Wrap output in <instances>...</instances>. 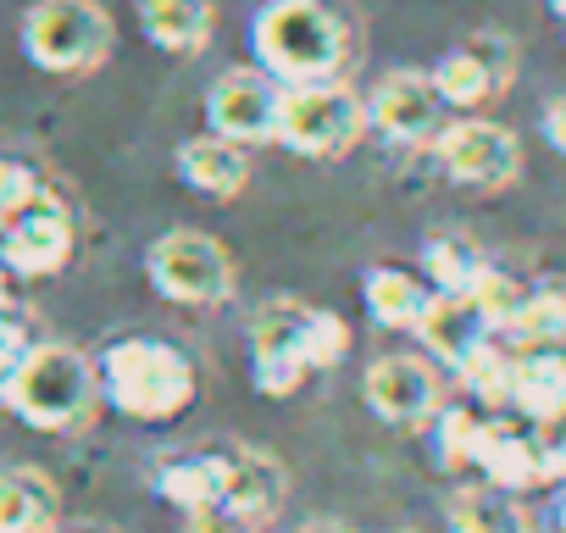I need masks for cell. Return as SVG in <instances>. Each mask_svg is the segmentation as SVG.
<instances>
[{"instance_id": "cell-1", "label": "cell", "mask_w": 566, "mask_h": 533, "mask_svg": "<svg viewBox=\"0 0 566 533\" xmlns=\"http://www.w3.org/2000/svg\"><path fill=\"white\" fill-rule=\"evenodd\" d=\"M255 62L283 90L295 84H328L350 62V23L328 0H266L255 12Z\"/></svg>"}, {"instance_id": "cell-22", "label": "cell", "mask_w": 566, "mask_h": 533, "mask_svg": "<svg viewBox=\"0 0 566 533\" xmlns=\"http://www.w3.org/2000/svg\"><path fill=\"white\" fill-rule=\"evenodd\" d=\"M361 295H367V312H373L384 328H417V317H422L428 301H433V290H428L417 273H406V266H373L367 284H361Z\"/></svg>"}, {"instance_id": "cell-27", "label": "cell", "mask_w": 566, "mask_h": 533, "mask_svg": "<svg viewBox=\"0 0 566 533\" xmlns=\"http://www.w3.org/2000/svg\"><path fill=\"white\" fill-rule=\"evenodd\" d=\"M345 351H350V328H345V317L312 306V317H306V339H301V362H306V373H328V367H339Z\"/></svg>"}, {"instance_id": "cell-20", "label": "cell", "mask_w": 566, "mask_h": 533, "mask_svg": "<svg viewBox=\"0 0 566 533\" xmlns=\"http://www.w3.org/2000/svg\"><path fill=\"white\" fill-rule=\"evenodd\" d=\"M217 7L211 0H139V29L150 45L172 51V56H195L211 40Z\"/></svg>"}, {"instance_id": "cell-21", "label": "cell", "mask_w": 566, "mask_h": 533, "mask_svg": "<svg viewBox=\"0 0 566 533\" xmlns=\"http://www.w3.org/2000/svg\"><path fill=\"white\" fill-rule=\"evenodd\" d=\"M444 527L450 533H533L516 494H505L494 483L489 489H455L444 500Z\"/></svg>"}, {"instance_id": "cell-15", "label": "cell", "mask_w": 566, "mask_h": 533, "mask_svg": "<svg viewBox=\"0 0 566 533\" xmlns=\"http://www.w3.org/2000/svg\"><path fill=\"white\" fill-rule=\"evenodd\" d=\"M411 334H417V339L428 345V356H439L450 373H461L483 345L500 339L494 323H489V312L478 306V295H439V290H433V301H428V312L417 317Z\"/></svg>"}, {"instance_id": "cell-2", "label": "cell", "mask_w": 566, "mask_h": 533, "mask_svg": "<svg viewBox=\"0 0 566 533\" xmlns=\"http://www.w3.org/2000/svg\"><path fill=\"white\" fill-rule=\"evenodd\" d=\"M95 373L106 400L139 422H167L195 400V362L167 339H117Z\"/></svg>"}, {"instance_id": "cell-6", "label": "cell", "mask_w": 566, "mask_h": 533, "mask_svg": "<svg viewBox=\"0 0 566 533\" xmlns=\"http://www.w3.org/2000/svg\"><path fill=\"white\" fill-rule=\"evenodd\" d=\"M145 273L156 295L178 306H222L239 284L233 255L211 233H161L145 255Z\"/></svg>"}, {"instance_id": "cell-24", "label": "cell", "mask_w": 566, "mask_h": 533, "mask_svg": "<svg viewBox=\"0 0 566 533\" xmlns=\"http://www.w3.org/2000/svg\"><path fill=\"white\" fill-rule=\"evenodd\" d=\"M422 266H428V279L439 295H472L489 273V255L467 239V233H433L422 244Z\"/></svg>"}, {"instance_id": "cell-18", "label": "cell", "mask_w": 566, "mask_h": 533, "mask_svg": "<svg viewBox=\"0 0 566 533\" xmlns=\"http://www.w3.org/2000/svg\"><path fill=\"white\" fill-rule=\"evenodd\" d=\"M178 178H184L195 195L233 200V195L250 184L244 145H233V139H222V134H200V139L178 145Z\"/></svg>"}, {"instance_id": "cell-33", "label": "cell", "mask_w": 566, "mask_h": 533, "mask_svg": "<svg viewBox=\"0 0 566 533\" xmlns=\"http://www.w3.org/2000/svg\"><path fill=\"white\" fill-rule=\"evenodd\" d=\"M555 527L566 533V489H560V500H555Z\"/></svg>"}, {"instance_id": "cell-5", "label": "cell", "mask_w": 566, "mask_h": 533, "mask_svg": "<svg viewBox=\"0 0 566 533\" xmlns=\"http://www.w3.org/2000/svg\"><path fill=\"white\" fill-rule=\"evenodd\" d=\"M367 134V101L328 79V84H295L283 90L277 112V145H290L295 156H339Z\"/></svg>"}, {"instance_id": "cell-19", "label": "cell", "mask_w": 566, "mask_h": 533, "mask_svg": "<svg viewBox=\"0 0 566 533\" xmlns=\"http://www.w3.org/2000/svg\"><path fill=\"white\" fill-rule=\"evenodd\" d=\"M62 494L51 472L40 467H7L0 472V533H56Z\"/></svg>"}, {"instance_id": "cell-9", "label": "cell", "mask_w": 566, "mask_h": 533, "mask_svg": "<svg viewBox=\"0 0 566 533\" xmlns=\"http://www.w3.org/2000/svg\"><path fill=\"white\" fill-rule=\"evenodd\" d=\"M472 467L505 489V494H522V489H544L560 478L544 433L522 417H483V433H478V450H472Z\"/></svg>"}, {"instance_id": "cell-34", "label": "cell", "mask_w": 566, "mask_h": 533, "mask_svg": "<svg viewBox=\"0 0 566 533\" xmlns=\"http://www.w3.org/2000/svg\"><path fill=\"white\" fill-rule=\"evenodd\" d=\"M301 533H345L339 522H312V527H301Z\"/></svg>"}, {"instance_id": "cell-12", "label": "cell", "mask_w": 566, "mask_h": 533, "mask_svg": "<svg viewBox=\"0 0 566 533\" xmlns=\"http://www.w3.org/2000/svg\"><path fill=\"white\" fill-rule=\"evenodd\" d=\"M306 301H266L250 323V356H255V389L283 400L306 384V362H301V339H306Z\"/></svg>"}, {"instance_id": "cell-7", "label": "cell", "mask_w": 566, "mask_h": 533, "mask_svg": "<svg viewBox=\"0 0 566 533\" xmlns=\"http://www.w3.org/2000/svg\"><path fill=\"white\" fill-rule=\"evenodd\" d=\"M433 150H439V167L450 173V184H461V189H505L522 173L516 134L505 123H489V117L444 123V134L433 139Z\"/></svg>"}, {"instance_id": "cell-13", "label": "cell", "mask_w": 566, "mask_h": 533, "mask_svg": "<svg viewBox=\"0 0 566 533\" xmlns=\"http://www.w3.org/2000/svg\"><path fill=\"white\" fill-rule=\"evenodd\" d=\"M361 395H367L373 417H384L389 428H428L444 406L439 373L422 356H378L361 378Z\"/></svg>"}, {"instance_id": "cell-4", "label": "cell", "mask_w": 566, "mask_h": 533, "mask_svg": "<svg viewBox=\"0 0 566 533\" xmlns=\"http://www.w3.org/2000/svg\"><path fill=\"white\" fill-rule=\"evenodd\" d=\"M112 40L101 0H34L23 18V51L45 73H90L112 56Z\"/></svg>"}, {"instance_id": "cell-25", "label": "cell", "mask_w": 566, "mask_h": 533, "mask_svg": "<svg viewBox=\"0 0 566 533\" xmlns=\"http://www.w3.org/2000/svg\"><path fill=\"white\" fill-rule=\"evenodd\" d=\"M156 489H161L172 505H184V511L217 505V500H222V450H217V456H178V461H167L161 478H156Z\"/></svg>"}, {"instance_id": "cell-37", "label": "cell", "mask_w": 566, "mask_h": 533, "mask_svg": "<svg viewBox=\"0 0 566 533\" xmlns=\"http://www.w3.org/2000/svg\"><path fill=\"white\" fill-rule=\"evenodd\" d=\"M400 533H411V527H400Z\"/></svg>"}, {"instance_id": "cell-17", "label": "cell", "mask_w": 566, "mask_h": 533, "mask_svg": "<svg viewBox=\"0 0 566 533\" xmlns=\"http://www.w3.org/2000/svg\"><path fill=\"white\" fill-rule=\"evenodd\" d=\"M522 422H549L566 411V351H511V400Z\"/></svg>"}, {"instance_id": "cell-36", "label": "cell", "mask_w": 566, "mask_h": 533, "mask_svg": "<svg viewBox=\"0 0 566 533\" xmlns=\"http://www.w3.org/2000/svg\"><path fill=\"white\" fill-rule=\"evenodd\" d=\"M7 279H12V273H7V266H0V306H7Z\"/></svg>"}, {"instance_id": "cell-16", "label": "cell", "mask_w": 566, "mask_h": 533, "mask_svg": "<svg viewBox=\"0 0 566 533\" xmlns=\"http://www.w3.org/2000/svg\"><path fill=\"white\" fill-rule=\"evenodd\" d=\"M283 494H290V472H283L277 456L266 450H222V500L233 516H244L250 527L272 522L283 511Z\"/></svg>"}, {"instance_id": "cell-23", "label": "cell", "mask_w": 566, "mask_h": 533, "mask_svg": "<svg viewBox=\"0 0 566 533\" xmlns=\"http://www.w3.org/2000/svg\"><path fill=\"white\" fill-rule=\"evenodd\" d=\"M500 339L511 351H566V290H527Z\"/></svg>"}, {"instance_id": "cell-35", "label": "cell", "mask_w": 566, "mask_h": 533, "mask_svg": "<svg viewBox=\"0 0 566 533\" xmlns=\"http://www.w3.org/2000/svg\"><path fill=\"white\" fill-rule=\"evenodd\" d=\"M544 7H549V12H555V18L566 23V0H544Z\"/></svg>"}, {"instance_id": "cell-11", "label": "cell", "mask_w": 566, "mask_h": 533, "mask_svg": "<svg viewBox=\"0 0 566 533\" xmlns=\"http://www.w3.org/2000/svg\"><path fill=\"white\" fill-rule=\"evenodd\" d=\"M444 117H450L444 95L417 67L384 73L373 101H367V128H378L389 145H433L444 134Z\"/></svg>"}, {"instance_id": "cell-31", "label": "cell", "mask_w": 566, "mask_h": 533, "mask_svg": "<svg viewBox=\"0 0 566 533\" xmlns=\"http://www.w3.org/2000/svg\"><path fill=\"white\" fill-rule=\"evenodd\" d=\"M544 139H549V150L566 156V95L544 106Z\"/></svg>"}, {"instance_id": "cell-3", "label": "cell", "mask_w": 566, "mask_h": 533, "mask_svg": "<svg viewBox=\"0 0 566 533\" xmlns=\"http://www.w3.org/2000/svg\"><path fill=\"white\" fill-rule=\"evenodd\" d=\"M101 400V373L90 356H78L73 345H34L18 367V384L7 395V406L45 433L78 428Z\"/></svg>"}, {"instance_id": "cell-26", "label": "cell", "mask_w": 566, "mask_h": 533, "mask_svg": "<svg viewBox=\"0 0 566 533\" xmlns=\"http://www.w3.org/2000/svg\"><path fill=\"white\" fill-rule=\"evenodd\" d=\"M433 428H439V467H450V472L472 467V450H478V433H483V411L478 406H439Z\"/></svg>"}, {"instance_id": "cell-14", "label": "cell", "mask_w": 566, "mask_h": 533, "mask_svg": "<svg viewBox=\"0 0 566 533\" xmlns=\"http://www.w3.org/2000/svg\"><path fill=\"white\" fill-rule=\"evenodd\" d=\"M511 73H516V51H511V40H500V34H478V40L455 45L428 79H433V90L444 95V106L472 112V106L505 95Z\"/></svg>"}, {"instance_id": "cell-28", "label": "cell", "mask_w": 566, "mask_h": 533, "mask_svg": "<svg viewBox=\"0 0 566 533\" xmlns=\"http://www.w3.org/2000/svg\"><path fill=\"white\" fill-rule=\"evenodd\" d=\"M40 339H34V328H29V317H23V306H0V400L12 395V384H18V367H23V356L34 351Z\"/></svg>"}, {"instance_id": "cell-32", "label": "cell", "mask_w": 566, "mask_h": 533, "mask_svg": "<svg viewBox=\"0 0 566 533\" xmlns=\"http://www.w3.org/2000/svg\"><path fill=\"white\" fill-rule=\"evenodd\" d=\"M62 533H112L106 522H73V527H62Z\"/></svg>"}, {"instance_id": "cell-30", "label": "cell", "mask_w": 566, "mask_h": 533, "mask_svg": "<svg viewBox=\"0 0 566 533\" xmlns=\"http://www.w3.org/2000/svg\"><path fill=\"white\" fill-rule=\"evenodd\" d=\"M189 533H255V527L233 516L228 505H206V511H189Z\"/></svg>"}, {"instance_id": "cell-10", "label": "cell", "mask_w": 566, "mask_h": 533, "mask_svg": "<svg viewBox=\"0 0 566 533\" xmlns=\"http://www.w3.org/2000/svg\"><path fill=\"white\" fill-rule=\"evenodd\" d=\"M277 112H283V84L266 79L261 67H233L206 95L211 134L233 145H277Z\"/></svg>"}, {"instance_id": "cell-8", "label": "cell", "mask_w": 566, "mask_h": 533, "mask_svg": "<svg viewBox=\"0 0 566 533\" xmlns=\"http://www.w3.org/2000/svg\"><path fill=\"white\" fill-rule=\"evenodd\" d=\"M73 261V217L67 206L45 189L23 211L0 217V266L18 279H51Z\"/></svg>"}, {"instance_id": "cell-29", "label": "cell", "mask_w": 566, "mask_h": 533, "mask_svg": "<svg viewBox=\"0 0 566 533\" xmlns=\"http://www.w3.org/2000/svg\"><path fill=\"white\" fill-rule=\"evenodd\" d=\"M40 195H45V184H40V173H34L29 161L0 156V217L23 211V206H29V200H40Z\"/></svg>"}]
</instances>
